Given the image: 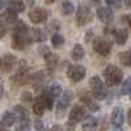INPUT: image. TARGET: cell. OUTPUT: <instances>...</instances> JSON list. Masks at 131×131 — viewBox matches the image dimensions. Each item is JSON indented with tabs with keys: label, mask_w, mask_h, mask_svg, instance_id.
<instances>
[{
	"label": "cell",
	"mask_w": 131,
	"mask_h": 131,
	"mask_svg": "<svg viewBox=\"0 0 131 131\" xmlns=\"http://www.w3.org/2000/svg\"><path fill=\"white\" fill-rule=\"evenodd\" d=\"M115 131H121V130H115Z\"/></svg>",
	"instance_id": "obj_45"
},
{
	"label": "cell",
	"mask_w": 131,
	"mask_h": 131,
	"mask_svg": "<svg viewBox=\"0 0 131 131\" xmlns=\"http://www.w3.org/2000/svg\"><path fill=\"white\" fill-rule=\"evenodd\" d=\"M2 21L7 24H15L17 21V12H15L13 9H7L2 13Z\"/></svg>",
	"instance_id": "obj_15"
},
{
	"label": "cell",
	"mask_w": 131,
	"mask_h": 131,
	"mask_svg": "<svg viewBox=\"0 0 131 131\" xmlns=\"http://www.w3.org/2000/svg\"><path fill=\"white\" fill-rule=\"evenodd\" d=\"M113 37H114L115 43H117V45H119V46L125 45L127 38H128L126 29H115V30H113Z\"/></svg>",
	"instance_id": "obj_12"
},
{
	"label": "cell",
	"mask_w": 131,
	"mask_h": 131,
	"mask_svg": "<svg viewBox=\"0 0 131 131\" xmlns=\"http://www.w3.org/2000/svg\"><path fill=\"white\" fill-rule=\"evenodd\" d=\"M50 131H63V130H62V127H60V126H58V125H57V126H52V127L50 128Z\"/></svg>",
	"instance_id": "obj_33"
},
{
	"label": "cell",
	"mask_w": 131,
	"mask_h": 131,
	"mask_svg": "<svg viewBox=\"0 0 131 131\" xmlns=\"http://www.w3.org/2000/svg\"><path fill=\"white\" fill-rule=\"evenodd\" d=\"M13 114L16 115V118H20V121H28L29 118V113L26 112V109H24L20 105H16L13 107Z\"/></svg>",
	"instance_id": "obj_20"
},
{
	"label": "cell",
	"mask_w": 131,
	"mask_h": 131,
	"mask_svg": "<svg viewBox=\"0 0 131 131\" xmlns=\"http://www.w3.org/2000/svg\"><path fill=\"white\" fill-rule=\"evenodd\" d=\"M93 20V12L89 7L86 5H80L78 12H76V24L78 26H85Z\"/></svg>",
	"instance_id": "obj_2"
},
{
	"label": "cell",
	"mask_w": 131,
	"mask_h": 131,
	"mask_svg": "<svg viewBox=\"0 0 131 131\" xmlns=\"http://www.w3.org/2000/svg\"><path fill=\"white\" fill-rule=\"evenodd\" d=\"M43 58H45V62H46V64H47L49 68H55L57 66H58V63H59L58 55H57V54L50 52V51L46 54V55H43Z\"/></svg>",
	"instance_id": "obj_18"
},
{
	"label": "cell",
	"mask_w": 131,
	"mask_h": 131,
	"mask_svg": "<svg viewBox=\"0 0 131 131\" xmlns=\"http://www.w3.org/2000/svg\"><path fill=\"white\" fill-rule=\"evenodd\" d=\"M107 126H109V123H107V119L105 118L104 121H102V126H101V131H106L107 130Z\"/></svg>",
	"instance_id": "obj_32"
},
{
	"label": "cell",
	"mask_w": 131,
	"mask_h": 131,
	"mask_svg": "<svg viewBox=\"0 0 131 131\" xmlns=\"http://www.w3.org/2000/svg\"><path fill=\"white\" fill-rule=\"evenodd\" d=\"M123 2H125V4H126V5L131 7V0H123Z\"/></svg>",
	"instance_id": "obj_39"
},
{
	"label": "cell",
	"mask_w": 131,
	"mask_h": 131,
	"mask_svg": "<svg viewBox=\"0 0 131 131\" xmlns=\"http://www.w3.org/2000/svg\"><path fill=\"white\" fill-rule=\"evenodd\" d=\"M93 50L97 52V54H100V55L102 57H106L110 54L112 51V43L110 42H107L106 39H102V38H96L93 39Z\"/></svg>",
	"instance_id": "obj_4"
},
{
	"label": "cell",
	"mask_w": 131,
	"mask_h": 131,
	"mask_svg": "<svg viewBox=\"0 0 131 131\" xmlns=\"http://www.w3.org/2000/svg\"><path fill=\"white\" fill-rule=\"evenodd\" d=\"M70 100H71V92H66L64 96H63V100L57 106V117L58 118H62L66 114V110H67V106L70 104Z\"/></svg>",
	"instance_id": "obj_10"
},
{
	"label": "cell",
	"mask_w": 131,
	"mask_h": 131,
	"mask_svg": "<svg viewBox=\"0 0 131 131\" xmlns=\"http://www.w3.org/2000/svg\"><path fill=\"white\" fill-rule=\"evenodd\" d=\"M16 123V115L13 114V112H5L2 117V125L4 127H10Z\"/></svg>",
	"instance_id": "obj_17"
},
{
	"label": "cell",
	"mask_w": 131,
	"mask_h": 131,
	"mask_svg": "<svg viewBox=\"0 0 131 131\" xmlns=\"http://www.w3.org/2000/svg\"><path fill=\"white\" fill-rule=\"evenodd\" d=\"M5 33H7V26L3 21L0 20V38H3L5 36Z\"/></svg>",
	"instance_id": "obj_29"
},
{
	"label": "cell",
	"mask_w": 131,
	"mask_h": 131,
	"mask_svg": "<svg viewBox=\"0 0 131 131\" xmlns=\"http://www.w3.org/2000/svg\"><path fill=\"white\" fill-rule=\"evenodd\" d=\"M110 121L115 127H121L125 123V112L122 107H114L112 115H110Z\"/></svg>",
	"instance_id": "obj_9"
},
{
	"label": "cell",
	"mask_w": 131,
	"mask_h": 131,
	"mask_svg": "<svg viewBox=\"0 0 131 131\" xmlns=\"http://www.w3.org/2000/svg\"><path fill=\"white\" fill-rule=\"evenodd\" d=\"M15 64H16V58L13 55H10V54H7V55L2 59V68L5 72H9L15 67Z\"/></svg>",
	"instance_id": "obj_13"
},
{
	"label": "cell",
	"mask_w": 131,
	"mask_h": 131,
	"mask_svg": "<svg viewBox=\"0 0 131 131\" xmlns=\"http://www.w3.org/2000/svg\"><path fill=\"white\" fill-rule=\"evenodd\" d=\"M119 62L127 66V67H131V49L127 51H122L119 54Z\"/></svg>",
	"instance_id": "obj_21"
},
{
	"label": "cell",
	"mask_w": 131,
	"mask_h": 131,
	"mask_svg": "<svg viewBox=\"0 0 131 131\" xmlns=\"http://www.w3.org/2000/svg\"><path fill=\"white\" fill-rule=\"evenodd\" d=\"M98 127V119L94 118V117H89V118H86L85 121L83 122V131H96Z\"/></svg>",
	"instance_id": "obj_14"
},
{
	"label": "cell",
	"mask_w": 131,
	"mask_h": 131,
	"mask_svg": "<svg viewBox=\"0 0 131 131\" xmlns=\"http://www.w3.org/2000/svg\"><path fill=\"white\" fill-rule=\"evenodd\" d=\"M31 41V37L29 36V33H20L13 30L12 34V46L16 50H23L25 46H28Z\"/></svg>",
	"instance_id": "obj_3"
},
{
	"label": "cell",
	"mask_w": 131,
	"mask_h": 131,
	"mask_svg": "<svg viewBox=\"0 0 131 131\" xmlns=\"http://www.w3.org/2000/svg\"><path fill=\"white\" fill-rule=\"evenodd\" d=\"M28 16H29V20L33 24H42V23H46L49 13H47V10L43 9V8H36V9L30 10Z\"/></svg>",
	"instance_id": "obj_5"
},
{
	"label": "cell",
	"mask_w": 131,
	"mask_h": 131,
	"mask_svg": "<svg viewBox=\"0 0 131 131\" xmlns=\"http://www.w3.org/2000/svg\"><path fill=\"white\" fill-rule=\"evenodd\" d=\"M85 55V51H84V47L80 45V43H76V45L72 47V51H71V58L73 60H81Z\"/></svg>",
	"instance_id": "obj_16"
},
{
	"label": "cell",
	"mask_w": 131,
	"mask_h": 131,
	"mask_svg": "<svg viewBox=\"0 0 131 131\" xmlns=\"http://www.w3.org/2000/svg\"><path fill=\"white\" fill-rule=\"evenodd\" d=\"M34 127H36L37 131H42V130H43V123H42V121H36V122H34Z\"/></svg>",
	"instance_id": "obj_31"
},
{
	"label": "cell",
	"mask_w": 131,
	"mask_h": 131,
	"mask_svg": "<svg viewBox=\"0 0 131 131\" xmlns=\"http://www.w3.org/2000/svg\"><path fill=\"white\" fill-rule=\"evenodd\" d=\"M85 117V109L80 105H75L71 112H70V123H78V122H81Z\"/></svg>",
	"instance_id": "obj_8"
},
{
	"label": "cell",
	"mask_w": 131,
	"mask_h": 131,
	"mask_svg": "<svg viewBox=\"0 0 131 131\" xmlns=\"http://www.w3.org/2000/svg\"><path fill=\"white\" fill-rule=\"evenodd\" d=\"M28 4L29 5H33V4H34V0H28Z\"/></svg>",
	"instance_id": "obj_42"
},
{
	"label": "cell",
	"mask_w": 131,
	"mask_h": 131,
	"mask_svg": "<svg viewBox=\"0 0 131 131\" xmlns=\"http://www.w3.org/2000/svg\"><path fill=\"white\" fill-rule=\"evenodd\" d=\"M33 113H34L36 115H38V117L45 113V105H43V102L41 101V98H38V100L33 104Z\"/></svg>",
	"instance_id": "obj_24"
},
{
	"label": "cell",
	"mask_w": 131,
	"mask_h": 131,
	"mask_svg": "<svg viewBox=\"0 0 131 131\" xmlns=\"http://www.w3.org/2000/svg\"><path fill=\"white\" fill-rule=\"evenodd\" d=\"M51 43L54 47H60L63 43H64V38L62 34H59V33H55V34H52L51 37Z\"/></svg>",
	"instance_id": "obj_25"
},
{
	"label": "cell",
	"mask_w": 131,
	"mask_h": 131,
	"mask_svg": "<svg viewBox=\"0 0 131 131\" xmlns=\"http://www.w3.org/2000/svg\"><path fill=\"white\" fill-rule=\"evenodd\" d=\"M85 68L83 66H79V64H75V66H70L68 70H67V76L68 79L72 80V81H80L84 79L85 76Z\"/></svg>",
	"instance_id": "obj_6"
},
{
	"label": "cell",
	"mask_w": 131,
	"mask_h": 131,
	"mask_svg": "<svg viewBox=\"0 0 131 131\" xmlns=\"http://www.w3.org/2000/svg\"><path fill=\"white\" fill-rule=\"evenodd\" d=\"M130 100H131V92H130Z\"/></svg>",
	"instance_id": "obj_44"
},
{
	"label": "cell",
	"mask_w": 131,
	"mask_h": 131,
	"mask_svg": "<svg viewBox=\"0 0 131 131\" xmlns=\"http://www.w3.org/2000/svg\"><path fill=\"white\" fill-rule=\"evenodd\" d=\"M122 92H123V93H130V92H131V78L126 79V81L123 83Z\"/></svg>",
	"instance_id": "obj_28"
},
{
	"label": "cell",
	"mask_w": 131,
	"mask_h": 131,
	"mask_svg": "<svg viewBox=\"0 0 131 131\" xmlns=\"http://www.w3.org/2000/svg\"><path fill=\"white\" fill-rule=\"evenodd\" d=\"M97 17L100 18L102 23L105 24H110L113 21V12L110 8H105V7H100L97 9Z\"/></svg>",
	"instance_id": "obj_11"
},
{
	"label": "cell",
	"mask_w": 131,
	"mask_h": 131,
	"mask_svg": "<svg viewBox=\"0 0 131 131\" xmlns=\"http://www.w3.org/2000/svg\"><path fill=\"white\" fill-rule=\"evenodd\" d=\"M41 101L43 102V105H45V107H47V109H52V97L49 94V93H43L41 97Z\"/></svg>",
	"instance_id": "obj_26"
},
{
	"label": "cell",
	"mask_w": 131,
	"mask_h": 131,
	"mask_svg": "<svg viewBox=\"0 0 131 131\" xmlns=\"http://www.w3.org/2000/svg\"><path fill=\"white\" fill-rule=\"evenodd\" d=\"M59 29V23L55 20V21H52V24L49 25V30H52V31H57Z\"/></svg>",
	"instance_id": "obj_30"
},
{
	"label": "cell",
	"mask_w": 131,
	"mask_h": 131,
	"mask_svg": "<svg viewBox=\"0 0 131 131\" xmlns=\"http://www.w3.org/2000/svg\"><path fill=\"white\" fill-rule=\"evenodd\" d=\"M104 78H105V83L107 85H117L122 81L123 79V72L122 70L117 67V66H113V64H109L107 67L104 70Z\"/></svg>",
	"instance_id": "obj_1"
},
{
	"label": "cell",
	"mask_w": 131,
	"mask_h": 131,
	"mask_svg": "<svg viewBox=\"0 0 131 131\" xmlns=\"http://www.w3.org/2000/svg\"><path fill=\"white\" fill-rule=\"evenodd\" d=\"M5 7V0H0V10Z\"/></svg>",
	"instance_id": "obj_36"
},
{
	"label": "cell",
	"mask_w": 131,
	"mask_h": 131,
	"mask_svg": "<svg viewBox=\"0 0 131 131\" xmlns=\"http://www.w3.org/2000/svg\"><path fill=\"white\" fill-rule=\"evenodd\" d=\"M52 98H57L62 94V86L58 84V83H52L50 85V88H49V92H47Z\"/></svg>",
	"instance_id": "obj_22"
},
{
	"label": "cell",
	"mask_w": 131,
	"mask_h": 131,
	"mask_svg": "<svg viewBox=\"0 0 131 131\" xmlns=\"http://www.w3.org/2000/svg\"><path fill=\"white\" fill-rule=\"evenodd\" d=\"M30 37L33 41H36V42H43V41H46L47 36H46V33L38 29V28H34V29H31L30 31Z\"/></svg>",
	"instance_id": "obj_19"
},
{
	"label": "cell",
	"mask_w": 131,
	"mask_h": 131,
	"mask_svg": "<svg viewBox=\"0 0 131 131\" xmlns=\"http://www.w3.org/2000/svg\"><path fill=\"white\" fill-rule=\"evenodd\" d=\"M45 2H46L47 4H52L54 2H55V0H45Z\"/></svg>",
	"instance_id": "obj_41"
},
{
	"label": "cell",
	"mask_w": 131,
	"mask_h": 131,
	"mask_svg": "<svg viewBox=\"0 0 131 131\" xmlns=\"http://www.w3.org/2000/svg\"><path fill=\"white\" fill-rule=\"evenodd\" d=\"M0 70H2V59H0Z\"/></svg>",
	"instance_id": "obj_43"
},
{
	"label": "cell",
	"mask_w": 131,
	"mask_h": 131,
	"mask_svg": "<svg viewBox=\"0 0 131 131\" xmlns=\"http://www.w3.org/2000/svg\"><path fill=\"white\" fill-rule=\"evenodd\" d=\"M127 122H128V125L131 126V109L127 112Z\"/></svg>",
	"instance_id": "obj_34"
},
{
	"label": "cell",
	"mask_w": 131,
	"mask_h": 131,
	"mask_svg": "<svg viewBox=\"0 0 131 131\" xmlns=\"http://www.w3.org/2000/svg\"><path fill=\"white\" fill-rule=\"evenodd\" d=\"M123 20H126V21H127V23H128V25H130V28H131V15H128V16L123 17Z\"/></svg>",
	"instance_id": "obj_35"
},
{
	"label": "cell",
	"mask_w": 131,
	"mask_h": 131,
	"mask_svg": "<svg viewBox=\"0 0 131 131\" xmlns=\"http://www.w3.org/2000/svg\"><path fill=\"white\" fill-rule=\"evenodd\" d=\"M105 3H106L107 5H113V4H114V0H105Z\"/></svg>",
	"instance_id": "obj_37"
},
{
	"label": "cell",
	"mask_w": 131,
	"mask_h": 131,
	"mask_svg": "<svg viewBox=\"0 0 131 131\" xmlns=\"http://www.w3.org/2000/svg\"><path fill=\"white\" fill-rule=\"evenodd\" d=\"M73 10H75V5L68 2V0H64V2L62 3V15L64 16H68L71 13H73Z\"/></svg>",
	"instance_id": "obj_23"
},
{
	"label": "cell",
	"mask_w": 131,
	"mask_h": 131,
	"mask_svg": "<svg viewBox=\"0 0 131 131\" xmlns=\"http://www.w3.org/2000/svg\"><path fill=\"white\" fill-rule=\"evenodd\" d=\"M16 131H30V126L28 121H20V123L16 127Z\"/></svg>",
	"instance_id": "obj_27"
},
{
	"label": "cell",
	"mask_w": 131,
	"mask_h": 131,
	"mask_svg": "<svg viewBox=\"0 0 131 131\" xmlns=\"http://www.w3.org/2000/svg\"><path fill=\"white\" fill-rule=\"evenodd\" d=\"M0 131H8V130H7V128L3 126V125H0Z\"/></svg>",
	"instance_id": "obj_40"
},
{
	"label": "cell",
	"mask_w": 131,
	"mask_h": 131,
	"mask_svg": "<svg viewBox=\"0 0 131 131\" xmlns=\"http://www.w3.org/2000/svg\"><path fill=\"white\" fill-rule=\"evenodd\" d=\"M89 85L92 86V89H93L97 98H104L105 97V84L100 79V76H93V78H91Z\"/></svg>",
	"instance_id": "obj_7"
},
{
	"label": "cell",
	"mask_w": 131,
	"mask_h": 131,
	"mask_svg": "<svg viewBox=\"0 0 131 131\" xmlns=\"http://www.w3.org/2000/svg\"><path fill=\"white\" fill-rule=\"evenodd\" d=\"M91 2H92V4H94V5H98V4H100V2H101V0H91Z\"/></svg>",
	"instance_id": "obj_38"
}]
</instances>
